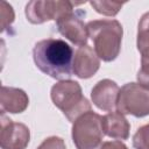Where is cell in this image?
Returning <instances> with one entry per match:
<instances>
[{
	"label": "cell",
	"mask_w": 149,
	"mask_h": 149,
	"mask_svg": "<svg viewBox=\"0 0 149 149\" xmlns=\"http://www.w3.org/2000/svg\"><path fill=\"white\" fill-rule=\"evenodd\" d=\"M35 65L43 73L57 80H66L73 73V50L61 38L38 41L33 49Z\"/></svg>",
	"instance_id": "6da1fadb"
},
{
	"label": "cell",
	"mask_w": 149,
	"mask_h": 149,
	"mask_svg": "<svg viewBox=\"0 0 149 149\" xmlns=\"http://www.w3.org/2000/svg\"><path fill=\"white\" fill-rule=\"evenodd\" d=\"M86 27L98 57L104 62L114 61L121 50L123 35L121 23L114 19H101L87 22Z\"/></svg>",
	"instance_id": "7a4b0ae2"
},
{
	"label": "cell",
	"mask_w": 149,
	"mask_h": 149,
	"mask_svg": "<svg viewBox=\"0 0 149 149\" xmlns=\"http://www.w3.org/2000/svg\"><path fill=\"white\" fill-rule=\"evenodd\" d=\"M50 97L54 105L72 123L81 114L92 111L91 104L83 94L81 86L76 80H59L51 87Z\"/></svg>",
	"instance_id": "3957f363"
},
{
	"label": "cell",
	"mask_w": 149,
	"mask_h": 149,
	"mask_svg": "<svg viewBox=\"0 0 149 149\" xmlns=\"http://www.w3.org/2000/svg\"><path fill=\"white\" fill-rule=\"evenodd\" d=\"M72 141L77 149H97L102 141V116L88 111L77 118L71 129Z\"/></svg>",
	"instance_id": "277c9868"
},
{
	"label": "cell",
	"mask_w": 149,
	"mask_h": 149,
	"mask_svg": "<svg viewBox=\"0 0 149 149\" xmlns=\"http://www.w3.org/2000/svg\"><path fill=\"white\" fill-rule=\"evenodd\" d=\"M116 108L123 115L129 114L135 118L149 115V90L137 83H127L120 91Z\"/></svg>",
	"instance_id": "5b68a950"
},
{
	"label": "cell",
	"mask_w": 149,
	"mask_h": 149,
	"mask_svg": "<svg viewBox=\"0 0 149 149\" xmlns=\"http://www.w3.org/2000/svg\"><path fill=\"white\" fill-rule=\"evenodd\" d=\"M73 12V3L65 0H31L26 5V17L33 24L47 21H58L62 16Z\"/></svg>",
	"instance_id": "8992f818"
},
{
	"label": "cell",
	"mask_w": 149,
	"mask_h": 149,
	"mask_svg": "<svg viewBox=\"0 0 149 149\" xmlns=\"http://www.w3.org/2000/svg\"><path fill=\"white\" fill-rule=\"evenodd\" d=\"M29 141L30 130L24 123L13 122L5 114H1V149H26Z\"/></svg>",
	"instance_id": "52a82bcc"
},
{
	"label": "cell",
	"mask_w": 149,
	"mask_h": 149,
	"mask_svg": "<svg viewBox=\"0 0 149 149\" xmlns=\"http://www.w3.org/2000/svg\"><path fill=\"white\" fill-rule=\"evenodd\" d=\"M83 15L85 16V12H71L56 21L59 34L78 47L86 45L88 38L87 27L81 19Z\"/></svg>",
	"instance_id": "ba28073f"
},
{
	"label": "cell",
	"mask_w": 149,
	"mask_h": 149,
	"mask_svg": "<svg viewBox=\"0 0 149 149\" xmlns=\"http://www.w3.org/2000/svg\"><path fill=\"white\" fill-rule=\"evenodd\" d=\"M100 68V58L90 45L79 47L73 55V73L81 79L93 77Z\"/></svg>",
	"instance_id": "9c48e42d"
},
{
	"label": "cell",
	"mask_w": 149,
	"mask_h": 149,
	"mask_svg": "<svg viewBox=\"0 0 149 149\" xmlns=\"http://www.w3.org/2000/svg\"><path fill=\"white\" fill-rule=\"evenodd\" d=\"M120 87L111 79L99 80L91 90V99L93 105L101 109L111 112L116 107Z\"/></svg>",
	"instance_id": "30bf717a"
},
{
	"label": "cell",
	"mask_w": 149,
	"mask_h": 149,
	"mask_svg": "<svg viewBox=\"0 0 149 149\" xmlns=\"http://www.w3.org/2000/svg\"><path fill=\"white\" fill-rule=\"evenodd\" d=\"M29 105L28 94L16 87L2 86L0 93V109L1 114L5 113H22L27 109Z\"/></svg>",
	"instance_id": "8fae6325"
},
{
	"label": "cell",
	"mask_w": 149,
	"mask_h": 149,
	"mask_svg": "<svg viewBox=\"0 0 149 149\" xmlns=\"http://www.w3.org/2000/svg\"><path fill=\"white\" fill-rule=\"evenodd\" d=\"M102 130L108 137L119 141L127 140L129 137L130 125L121 112L111 111L102 116Z\"/></svg>",
	"instance_id": "7c38bea8"
},
{
	"label": "cell",
	"mask_w": 149,
	"mask_h": 149,
	"mask_svg": "<svg viewBox=\"0 0 149 149\" xmlns=\"http://www.w3.org/2000/svg\"><path fill=\"white\" fill-rule=\"evenodd\" d=\"M136 45L141 54V63H149V12L144 13L139 21Z\"/></svg>",
	"instance_id": "4fadbf2b"
},
{
	"label": "cell",
	"mask_w": 149,
	"mask_h": 149,
	"mask_svg": "<svg viewBox=\"0 0 149 149\" xmlns=\"http://www.w3.org/2000/svg\"><path fill=\"white\" fill-rule=\"evenodd\" d=\"M90 5L99 14H102L106 16H115L122 8L123 2L108 1V0H93V1H90Z\"/></svg>",
	"instance_id": "5bb4252c"
},
{
	"label": "cell",
	"mask_w": 149,
	"mask_h": 149,
	"mask_svg": "<svg viewBox=\"0 0 149 149\" xmlns=\"http://www.w3.org/2000/svg\"><path fill=\"white\" fill-rule=\"evenodd\" d=\"M133 147L135 149H149V123L136 130L133 136Z\"/></svg>",
	"instance_id": "9a60e30c"
},
{
	"label": "cell",
	"mask_w": 149,
	"mask_h": 149,
	"mask_svg": "<svg viewBox=\"0 0 149 149\" xmlns=\"http://www.w3.org/2000/svg\"><path fill=\"white\" fill-rule=\"evenodd\" d=\"M1 27L2 31H5L7 28H10V24L14 21V10L10 5H8L6 1H1Z\"/></svg>",
	"instance_id": "2e32d148"
},
{
	"label": "cell",
	"mask_w": 149,
	"mask_h": 149,
	"mask_svg": "<svg viewBox=\"0 0 149 149\" xmlns=\"http://www.w3.org/2000/svg\"><path fill=\"white\" fill-rule=\"evenodd\" d=\"M37 149H66V147L62 137L49 136L37 147Z\"/></svg>",
	"instance_id": "e0dca14e"
},
{
	"label": "cell",
	"mask_w": 149,
	"mask_h": 149,
	"mask_svg": "<svg viewBox=\"0 0 149 149\" xmlns=\"http://www.w3.org/2000/svg\"><path fill=\"white\" fill-rule=\"evenodd\" d=\"M137 84L149 90V63H141V68L136 74Z\"/></svg>",
	"instance_id": "ac0fdd59"
},
{
	"label": "cell",
	"mask_w": 149,
	"mask_h": 149,
	"mask_svg": "<svg viewBox=\"0 0 149 149\" xmlns=\"http://www.w3.org/2000/svg\"><path fill=\"white\" fill-rule=\"evenodd\" d=\"M97 149H128V148L123 142H121L119 140H114V141L102 142Z\"/></svg>",
	"instance_id": "d6986e66"
}]
</instances>
